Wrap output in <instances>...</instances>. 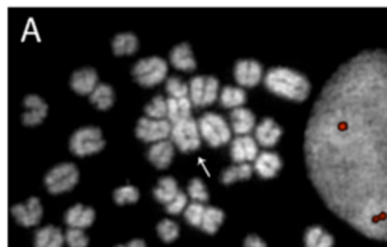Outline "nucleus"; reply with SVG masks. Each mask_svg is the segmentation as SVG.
I'll return each mask as SVG.
<instances>
[{"label":"nucleus","mask_w":387,"mask_h":247,"mask_svg":"<svg viewBox=\"0 0 387 247\" xmlns=\"http://www.w3.org/2000/svg\"><path fill=\"white\" fill-rule=\"evenodd\" d=\"M179 193H180V190H179L176 179L171 176L160 177L153 190L154 199H156L159 203H163V205H168V203L173 200Z\"/></svg>","instance_id":"nucleus-21"},{"label":"nucleus","mask_w":387,"mask_h":247,"mask_svg":"<svg viewBox=\"0 0 387 247\" xmlns=\"http://www.w3.org/2000/svg\"><path fill=\"white\" fill-rule=\"evenodd\" d=\"M235 79L240 87H256L265 76H263V67L254 61V59H240L235 65Z\"/></svg>","instance_id":"nucleus-10"},{"label":"nucleus","mask_w":387,"mask_h":247,"mask_svg":"<svg viewBox=\"0 0 387 247\" xmlns=\"http://www.w3.org/2000/svg\"><path fill=\"white\" fill-rule=\"evenodd\" d=\"M117 247H127V246H117Z\"/></svg>","instance_id":"nucleus-41"},{"label":"nucleus","mask_w":387,"mask_h":247,"mask_svg":"<svg viewBox=\"0 0 387 247\" xmlns=\"http://www.w3.org/2000/svg\"><path fill=\"white\" fill-rule=\"evenodd\" d=\"M65 243L68 244V247H87L90 240L87 234L83 232V229L70 228L65 234Z\"/></svg>","instance_id":"nucleus-36"},{"label":"nucleus","mask_w":387,"mask_h":247,"mask_svg":"<svg viewBox=\"0 0 387 247\" xmlns=\"http://www.w3.org/2000/svg\"><path fill=\"white\" fill-rule=\"evenodd\" d=\"M180 228L173 220H162L158 225V235L163 243H173L179 238Z\"/></svg>","instance_id":"nucleus-32"},{"label":"nucleus","mask_w":387,"mask_h":247,"mask_svg":"<svg viewBox=\"0 0 387 247\" xmlns=\"http://www.w3.org/2000/svg\"><path fill=\"white\" fill-rule=\"evenodd\" d=\"M281 158L275 152L265 150L259 153V157L254 161L256 173L263 179H271L280 172Z\"/></svg>","instance_id":"nucleus-17"},{"label":"nucleus","mask_w":387,"mask_h":247,"mask_svg":"<svg viewBox=\"0 0 387 247\" xmlns=\"http://www.w3.org/2000/svg\"><path fill=\"white\" fill-rule=\"evenodd\" d=\"M199 127L201 138L211 148H221L227 144L231 138L230 126L224 117L215 113H206L199 120Z\"/></svg>","instance_id":"nucleus-3"},{"label":"nucleus","mask_w":387,"mask_h":247,"mask_svg":"<svg viewBox=\"0 0 387 247\" xmlns=\"http://www.w3.org/2000/svg\"><path fill=\"white\" fill-rule=\"evenodd\" d=\"M144 111L147 117L154 118V120H165V117H168V100L162 96H156Z\"/></svg>","instance_id":"nucleus-29"},{"label":"nucleus","mask_w":387,"mask_h":247,"mask_svg":"<svg viewBox=\"0 0 387 247\" xmlns=\"http://www.w3.org/2000/svg\"><path fill=\"white\" fill-rule=\"evenodd\" d=\"M170 63L173 64L177 70H182V72H192L197 67L192 49L188 42L177 45L173 50H171Z\"/></svg>","instance_id":"nucleus-18"},{"label":"nucleus","mask_w":387,"mask_h":247,"mask_svg":"<svg viewBox=\"0 0 387 247\" xmlns=\"http://www.w3.org/2000/svg\"><path fill=\"white\" fill-rule=\"evenodd\" d=\"M188 196H189V199H192V202H200V203L208 202V199H209L208 189H206L204 182L199 177H195L191 182H189Z\"/></svg>","instance_id":"nucleus-35"},{"label":"nucleus","mask_w":387,"mask_h":247,"mask_svg":"<svg viewBox=\"0 0 387 247\" xmlns=\"http://www.w3.org/2000/svg\"><path fill=\"white\" fill-rule=\"evenodd\" d=\"M105 148V140L99 127H81L70 138V150L76 157H90Z\"/></svg>","instance_id":"nucleus-5"},{"label":"nucleus","mask_w":387,"mask_h":247,"mask_svg":"<svg viewBox=\"0 0 387 247\" xmlns=\"http://www.w3.org/2000/svg\"><path fill=\"white\" fill-rule=\"evenodd\" d=\"M65 235L55 226H44L35 234V247H63Z\"/></svg>","instance_id":"nucleus-22"},{"label":"nucleus","mask_w":387,"mask_h":247,"mask_svg":"<svg viewBox=\"0 0 387 247\" xmlns=\"http://www.w3.org/2000/svg\"><path fill=\"white\" fill-rule=\"evenodd\" d=\"M138 46H140V41H138L136 35H133L131 32L118 33V35L113 40V50L118 56L135 54L138 50Z\"/></svg>","instance_id":"nucleus-25"},{"label":"nucleus","mask_w":387,"mask_h":247,"mask_svg":"<svg viewBox=\"0 0 387 247\" xmlns=\"http://www.w3.org/2000/svg\"><path fill=\"white\" fill-rule=\"evenodd\" d=\"M11 214L17 220V223L31 228L41 221L42 217V205L37 198H31L26 203H19L11 208Z\"/></svg>","instance_id":"nucleus-11"},{"label":"nucleus","mask_w":387,"mask_h":247,"mask_svg":"<svg viewBox=\"0 0 387 247\" xmlns=\"http://www.w3.org/2000/svg\"><path fill=\"white\" fill-rule=\"evenodd\" d=\"M244 247H268L266 243L257 235H248L244 241Z\"/></svg>","instance_id":"nucleus-39"},{"label":"nucleus","mask_w":387,"mask_h":247,"mask_svg":"<svg viewBox=\"0 0 387 247\" xmlns=\"http://www.w3.org/2000/svg\"><path fill=\"white\" fill-rule=\"evenodd\" d=\"M204 212H206V207L203 205V203H200V202H192V203H189L188 208L185 209L183 216H185V220H186L188 223L191 225V226H194V228H201Z\"/></svg>","instance_id":"nucleus-33"},{"label":"nucleus","mask_w":387,"mask_h":247,"mask_svg":"<svg viewBox=\"0 0 387 247\" xmlns=\"http://www.w3.org/2000/svg\"><path fill=\"white\" fill-rule=\"evenodd\" d=\"M204 76H195V78H192L191 82H189V99H191L192 105L197 108L204 106Z\"/></svg>","instance_id":"nucleus-30"},{"label":"nucleus","mask_w":387,"mask_h":247,"mask_svg":"<svg viewBox=\"0 0 387 247\" xmlns=\"http://www.w3.org/2000/svg\"><path fill=\"white\" fill-rule=\"evenodd\" d=\"M250 135H239L230 144V157L236 164H250L259 157V146Z\"/></svg>","instance_id":"nucleus-9"},{"label":"nucleus","mask_w":387,"mask_h":247,"mask_svg":"<svg viewBox=\"0 0 387 247\" xmlns=\"http://www.w3.org/2000/svg\"><path fill=\"white\" fill-rule=\"evenodd\" d=\"M253 176V167L252 164H235L224 170V173L221 176L222 184L230 185L239 181H247Z\"/></svg>","instance_id":"nucleus-26"},{"label":"nucleus","mask_w":387,"mask_h":247,"mask_svg":"<svg viewBox=\"0 0 387 247\" xmlns=\"http://www.w3.org/2000/svg\"><path fill=\"white\" fill-rule=\"evenodd\" d=\"M147 158L150 163L159 170L170 167L171 161H173V158H174V144L167 140L154 143L153 146L149 149Z\"/></svg>","instance_id":"nucleus-16"},{"label":"nucleus","mask_w":387,"mask_h":247,"mask_svg":"<svg viewBox=\"0 0 387 247\" xmlns=\"http://www.w3.org/2000/svg\"><path fill=\"white\" fill-rule=\"evenodd\" d=\"M24 109L23 123L26 126H37L44 122L49 106L40 96L31 95L24 99Z\"/></svg>","instance_id":"nucleus-12"},{"label":"nucleus","mask_w":387,"mask_h":247,"mask_svg":"<svg viewBox=\"0 0 387 247\" xmlns=\"http://www.w3.org/2000/svg\"><path fill=\"white\" fill-rule=\"evenodd\" d=\"M173 131L170 120H154L150 117H142L136 125V137L144 143H159L168 138Z\"/></svg>","instance_id":"nucleus-8"},{"label":"nucleus","mask_w":387,"mask_h":247,"mask_svg":"<svg viewBox=\"0 0 387 247\" xmlns=\"http://www.w3.org/2000/svg\"><path fill=\"white\" fill-rule=\"evenodd\" d=\"M167 93L170 95V99L189 97V85H186L177 76H171L167 79Z\"/></svg>","instance_id":"nucleus-34"},{"label":"nucleus","mask_w":387,"mask_h":247,"mask_svg":"<svg viewBox=\"0 0 387 247\" xmlns=\"http://www.w3.org/2000/svg\"><path fill=\"white\" fill-rule=\"evenodd\" d=\"M188 198L189 196L185 194L183 191H180L176 198L171 200L168 205H167V212L171 216H177V214H182V212H185V209L188 208Z\"/></svg>","instance_id":"nucleus-38"},{"label":"nucleus","mask_w":387,"mask_h":247,"mask_svg":"<svg viewBox=\"0 0 387 247\" xmlns=\"http://www.w3.org/2000/svg\"><path fill=\"white\" fill-rule=\"evenodd\" d=\"M230 125L238 135H248L256 126V117L250 109L236 108L230 114Z\"/></svg>","instance_id":"nucleus-19"},{"label":"nucleus","mask_w":387,"mask_h":247,"mask_svg":"<svg viewBox=\"0 0 387 247\" xmlns=\"http://www.w3.org/2000/svg\"><path fill=\"white\" fill-rule=\"evenodd\" d=\"M192 106L194 105L189 97L168 99V120L173 125L188 120L191 118Z\"/></svg>","instance_id":"nucleus-20"},{"label":"nucleus","mask_w":387,"mask_h":247,"mask_svg":"<svg viewBox=\"0 0 387 247\" xmlns=\"http://www.w3.org/2000/svg\"><path fill=\"white\" fill-rule=\"evenodd\" d=\"M97 81H99L97 72L94 69H90V67H85V69L76 70L72 74L70 85L77 95L91 96L92 91L97 88V85H99Z\"/></svg>","instance_id":"nucleus-13"},{"label":"nucleus","mask_w":387,"mask_h":247,"mask_svg":"<svg viewBox=\"0 0 387 247\" xmlns=\"http://www.w3.org/2000/svg\"><path fill=\"white\" fill-rule=\"evenodd\" d=\"M304 155L325 205L357 232L387 243V50H365L324 85Z\"/></svg>","instance_id":"nucleus-1"},{"label":"nucleus","mask_w":387,"mask_h":247,"mask_svg":"<svg viewBox=\"0 0 387 247\" xmlns=\"http://www.w3.org/2000/svg\"><path fill=\"white\" fill-rule=\"evenodd\" d=\"M218 91H220L218 79L213 78V76H208L204 85V106L212 105L213 102L218 99Z\"/></svg>","instance_id":"nucleus-37"},{"label":"nucleus","mask_w":387,"mask_h":247,"mask_svg":"<svg viewBox=\"0 0 387 247\" xmlns=\"http://www.w3.org/2000/svg\"><path fill=\"white\" fill-rule=\"evenodd\" d=\"M281 134L283 131L277 122L272 120V118H265L261 125L256 126L254 138L263 148H274L279 143Z\"/></svg>","instance_id":"nucleus-14"},{"label":"nucleus","mask_w":387,"mask_h":247,"mask_svg":"<svg viewBox=\"0 0 387 247\" xmlns=\"http://www.w3.org/2000/svg\"><path fill=\"white\" fill-rule=\"evenodd\" d=\"M171 138L176 146L182 152H191L197 150L201 144V134L199 122H195L194 118H188L185 122H180L173 125V131H171Z\"/></svg>","instance_id":"nucleus-7"},{"label":"nucleus","mask_w":387,"mask_h":247,"mask_svg":"<svg viewBox=\"0 0 387 247\" xmlns=\"http://www.w3.org/2000/svg\"><path fill=\"white\" fill-rule=\"evenodd\" d=\"M91 104L100 111H106L114 105L115 102V95L114 90L108 83H99L97 88L92 91V95L90 96Z\"/></svg>","instance_id":"nucleus-24"},{"label":"nucleus","mask_w":387,"mask_h":247,"mask_svg":"<svg viewBox=\"0 0 387 247\" xmlns=\"http://www.w3.org/2000/svg\"><path fill=\"white\" fill-rule=\"evenodd\" d=\"M265 85L275 96L303 102L311 95V82L303 73L288 69V67H274L265 74Z\"/></svg>","instance_id":"nucleus-2"},{"label":"nucleus","mask_w":387,"mask_h":247,"mask_svg":"<svg viewBox=\"0 0 387 247\" xmlns=\"http://www.w3.org/2000/svg\"><path fill=\"white\" fill-rule=\"evenodd\" d=\"M127 247H147V244H145V241L142 240H132L127 244Z\"/></svg>","instance_id":"nucleus-40"},{"label":"nucleus","mask_w":387,"mask_h":247,"mask_svg":"<svg viewBox=\"0 0 387 247\" xmlns=\"http://www.w3.org/2000/svg\"><path fill=\"white\" fill-rule=\"evenodd\" d=\"M245 99H247L245 91L239 87H226L220 93L221 105L229 109L242 108V105L245 104Z\"/></svg>","instance_id":"nucleus-27"},{"label":"nucleus","mask_w":387,"mask_h":247,"mask_svg":"<svg viewBox=\"0 0 387 247\" xmlns=\"http://www.w3.org/2000/svg\"><path fill=\"white\" fill-rule=\"evenodd\" d=\"M138 199H140V191L133 185L118 186L114 191V200L117 205H131V203H136Z\"/></svg>","instance_id":"nucleus-31"},{"label":"nucleus","mask_w":387,"mask_h":247,"mask_svg":"<svg viewBox=\"0 0 387 247\" xmlns=\"http://www.w3.org/2000/svg\"><path fill=\"white\" fill-rule=\"evenodd\" d=\"M64 220L70 228L87 229L94 223V220H96V211L91 207H85L82 203H77V205L72 207L65 212Z\"/></svg>","instance_id":"nucleus-15"},{"label":"nucleus","mask_w":387,"mask_h":247,"mask_svg":"<svg viewBox=\"0 0 387 247\" xmlns=\"http://www.w3.org/2000/svg\"><path fill=\"white\" fill-rule=\"evenodd\" d=\"M222 221H224V212H222L220 208L208 207L206 208L200 229H203V231L208 234H215L222 225Z\"/></svg>","instance_id":"nucleus-28"},{"label":"nucleus","mask_w":387,"mask_h":247,"mask_svg":"<svg viewBox=\"0 0 387 247\" xmlns=\"http://www.w3.org/2000/svg\"><path fill=\"white\" fill-rule=\"evenodd\" d=\"M79 181V170L74 164L63 163L51 170L44 177L46 189L50 194H61L73 190Z\"/></svg>","instance_id":"nucleus-6"},{"label":"nucleus","mask_w":387,"mask_h":247,"mask_svg":"<svg viewBox=\"0 0 387 247\" xmlns=\"http://www.w3.org/2000/svg\"><path fill=\"white\" fill-rule=\"evenodd\" d=\"M132 74L135 81L142 87H154L167 79L168 64L159 56L140 59L133 67Z\"/></svg>","instance_id":"nucleus-4"},{"label":"nucleus","mask_w":387,"mask_h":247,"mask_svg":"<svg viewBox=\"0 0 387 247\" xmlns=\"http://www.w3.org/2000/svg\"><path fill=\"white\" fill-rule=\"evenodd\" d=\"M334 238L321 226L308 228L304 234V247H333Z\"/></svg>","instance_id":"nucleus-23"}]
</instances>
